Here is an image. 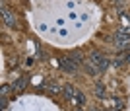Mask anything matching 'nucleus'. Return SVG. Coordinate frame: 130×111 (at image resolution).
<instances>
[{"mask_svg":"<svg viewBox=\"0 0 130 111\" xmlns=\"http://www.w3.org/2000/svg\"><path fill=\"white\" fill-rule=\"evenodd\" d=\"M68 57H70V59L76 62V64H82V62H84V55H82L80 51H74V53H70Z\"/></svg>","mask_w":130,"mask_h":111,"instance_id":"obj_7","label":"nucleus"},{"mask_svg":"<svg viewBox=\"0 0 130 111\" xmlns=\"http://www.w3.org/2000/svg\"><path fill=\"white\" fill-rule=\"evenodd\" d=\"M119 31H122V33H126V35H130V27H120Z\"/></svg>","mask_w":130,"mask_h":111,"instance_id":"obj_14","label":"nucleus"},{"mask_svg":"<svg viewBox=\"0 0 130 111\" xmlns=\"http://www.w3.org/2000/svg\"><path fill=\"white\" fill-rule=\"evenodd\" d=\"M10 90H12V86H2V90H0V95H6Z\"/></svg>","mask_w":130,"mask_h":111,"instance_id":"obj_12","label":"nucleus"},{"mask_svg":"<svg viewBox=\"0 0 130 111\" xmlns=\"http://www.w3.org/2000/svg\"><path fill=\"white\" fill-rule=\"evenodd\" d=\"M115 43L119 49H124L126 45H130V35L122 33V31H117V37H115Z\"/></svg>","mask_w":130,"mask_h":111,"instance_id":"obj_4","label":"nucleus"},{"mask_svg":"<svg viewBox=\"0 0 130 111\" xmlns=\"http://www.w3.org/2000/svg\"><path fill=\"white\" fill-rule=\"evenodd\" d=\"M95 94L97 95H105V86L103 84H97V86H95Z\"/></svg>","mask_w":130,"mask_h":111,"instance_id":"obj_10","label":"nucleus"},{"mask_svg":"<svg viewBox=\"0 0 130 111\" xmlns=\"http://www.w3.org/2000/svg\"><path fill=\"white\" fill-rule=\"evenodd\" d=\"M0 10H2V22H4V25H8V27H16V18H14V14H12L10 8L2 4Z\"/></svg>","mask_w":130,"mask_h":111,"instance_id":"obj_1","label":"nucleus"},{"mask_svg":"<svg viewBox=\"0 0 130 111\" xmlns=\"http://www.w3.org/2000/svg\"><path fill=\"white\" fill-rule=\"evenodd\" d=\"M89 61H91V62H95V64H97V68L101 70V72H103L105 68L109 66V59H107L105 55H101V53H91Z\"/></svg>","mask_w":130,"mask_h":111,"instance_id":"obj_2","label":"nucleus"},{"mask_svg":"<svg viewBox=\"0 0 130 111\" xmlns=\"http://www.w3.org/2000/svg\"><path fill=\"white\" fill-rule=\"evenodd\" d=\"M6 103H8V100H6V95H2V98H0V107L4 109V107H6Z\"/></svg>","mask_w":130,"mask_h":111,"instance_id":"obj_13","label":"nucleus"},{"mask_svg":"<svg viewBox=\"0 0 130 111\" xmlns=\"http://www.w3.org/2000/svg\"><path fill=\"white\" fill-rule=\"evenodd\" d=\"M97 111H99V109H97Z\"/></svg>","mask_w":130,"mask_h":111,"instance_id":"obj_15","label":"nucleus"},{"mask_svg":"<svg viewBox=\"0 0 130 111\" xmlns=\"http://www.w3.org/2000/svg\"><path fill=\"white\" fill-rule=\"evenodd\" d=\"M25 84H27V78H20L18 82L12 84V88H14V90H23V88H25Z\"/></svg>","mask_w":130,"mask_h":111,"instance_id":"obj_8","label":"nucleus"},{"mask_svg":"<svg viewBox=\"0 0 130 111\" xmlns=\"http://www.w3.org/2000/svg\"><path fill=\"white\" fill-rule=\"evenodd\" d=\"M76 92H78V90L74 88V86H70V84L62 88V94H64L66 98H68V100H74V95H76Z\"/></svg>","mask_w":130,"mask_h":111,"instance_id":"obj_5","label":"nucleus"},{"mask_svg":"<svg viewBox=\"0 0 130 111\" xmlns=\"http://www.w3.org/2000/svg\"><path fill=\"white\" fill-rule=\"evenodd\" d=\"M86 70L91 74V76H95V74L101 72V70L97 68V64H95V62H91V61H87V62H86Z\"/></svg>","mask_w":130,"mask_h":111,"instance_id":"obj_6","label":"nucleus"},{"mask_svg":"<svg viewBox=\"0 0 130 111\" xmlns=\"http://www.w3.org/2000/svg\"><path fill=\"white\" fill-rule=\"evenodd\" d=\"M60 66L64 68L66 72H76L78 70V64L72 61L70 57H62V59H60Z\"/></svg>","mask_w":130,"mask_h":111,"instance_id":"obj_3","label":"nucleus"},{"mask_svg":"<svg viewBox=\"0 0 130 111\" xmlns=\"http://www.w3.org/2000/svg\"><path fill=\"white\" fill-rule=\"evenodd\" d=\"M74 101H76V105H84V103H86V95L82 94V92H76V95H74Z\"/></svg>","mask_w":130,"mask_h":111,"instance_id":"obj_9","label":"nucleus"},{"mask_svg":"<svg viewBox=\"0 0 130 111\" xmlns=\"http://www.w3.org/2000/svg\"><path fill=\"white\" fill-rule=\"evenodd\" d=\"M47 88H49L51 92H54V94H58V92H60V88L56 86V84H47Z\"/></svg>","mask_w":130,"mask_h":111,"instance_id":"obj_11","label":"nucleus"}]
</instances>
